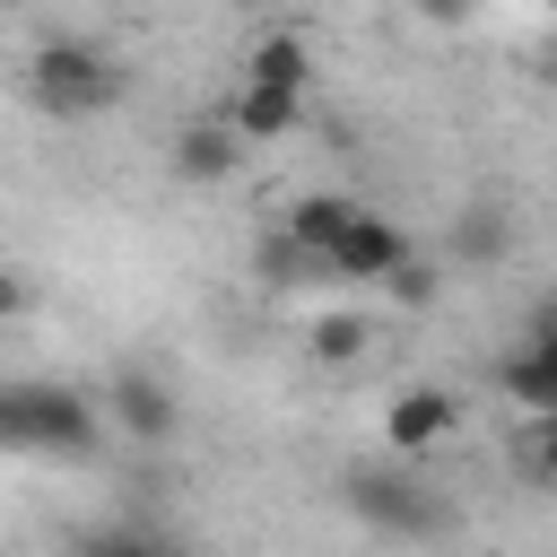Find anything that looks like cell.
Segmentation results:
<instances>
[{"instance_id":"obj_6","label":"cell","mask_w":557,"mask_h":557,"mask_svg":"<svg viewBox=\"0 0 557 557\" xmlns=\"http://www.w3.org/2000/svg\"><path fill=\"white\" fill-rule=\"evenodd\" d=\"M244 148H252V139H244L235 122H183V131H174V174H183V183H226V174L244 165Z\"/></svg>"},{"instance_id":"obj_3","label":"cell","mask_w":557,"mask_h":557,"mask_svg":"<svg viewBox=\"0 0 557 557\" xmlns=\"http://www.w3.org/2000/svg\"><path fill=\"white\" fill-rule=\"evenodd\" d=\"M400 261H409V235H400L392 218L357 209V218H348V235L322 252V278H348V287H383Z\"/></svg>"},{"instance_id":"obj_19","label":"cell","mask_w":557,"mask_h":557,"mask_svg":"<svg viewBox=\"0 0 557 557\" xmlns=\"http://www.w3.org/2000/svg\"><path fill=\"white\" fill-rule=\"evenodd\" d=\"M0 9H9V0H0Z\"/></svg>"},{"instance_id":"obj_9","label":"cell","mask_w":557,"mask_h":557,"mask_svg":"<svg viewBox=\"0 0 557 557\" xmlns=\"http://www.w3.org/2000/svg\"><path fill=\"white\" fill-rule=\"evenodd\" d=\"M244 78H270V87H313V44H305V35H287V26L252 35V52H244Z\"/></svg>"},{"instance_id":"obj_18","label":"cell","mask_w":557,"mask_h":557,"mask_svg":"<svg viewBox=\"0 0 557 557\" xmlns=\"http://www.w3.org/2000/svg\"><path fill=\"white\" fill-rule=\"evenodd\" d=\"M548 17H557V0H548Z\"/></svg>"},{"instance_id":"obj_13","label":"cell","mask_w":557,"mask_h":557,"mask_svg":"<svg viewBox=\"0 0 557 557\" xmlns=\"http://www.w3.org/2000/svg\"><path fill=\"white\" fill-rule=\"evenodd\" d=\"M35 305V278H17V270H0V322H17Z\"/></svg>"},{"instance_id":"obj_8","label":"cell","mask_w":557,"mask_h":557,"mask_svg":"<svg viewBox=\"0 0 557 557\" xmlns=\"http://www.w3.org/2000/svg\"><path fill=\"white\" fill-rule=\"evenodd\" d=\"M505 400H522L531 418H557V331L505 357Z\"/></svg>"},{"instance_id":"obj_17","label":"cell","mask_w":557,"mask_h":557,"mask_svg":"<svg viewBox=\"0 0 557 557\" xmlns=\"http://www.w3.org/2000/svg\"><path fill=\"white\" fill-rule=\"evenodd\" d=\"M548 78H557V52H548Z\"/></svg>"},{"instance_id":"obj_12","label":"cell","mask_w":557,"mask_h":557,"mask_svg":"<svg viewBox=\"0 0 557 557\" xmlns=\"http://www.w3.org/2000/svg\"><path fill=\"white\" fill-rule=\"evenodd\" d=\"M383 287H392V296H400V305H426V296H435V278H426V270H418V252H409V261H400V270H392V278H383Z\"/></svg>"},{"instance_id":"obj_10","label":"cell","mask_w":557,"mask_h":557,"mask_svg":"<svg viewBox=\"0 0 557 557\" xmlns=\"http://www.w3.org/2000/svg\"><path fill=\"white\" fill-rule=\"evenodd\" d=\"M348 218H357V200H348V191H305V200H287V235H296L313 261L348 235Z\"/></svg>"},{"instance_id":"obj_11","label":"cell","mask_w":557,"mask_h":557,"mask_svg":"<svg viewBox=\"0 0 557 557\" xmlns=\"http://www.w3.org/2000/svg\"><path fill=\"white\" fill-rule=\"evenodd\" d=\"M305 348H313V366H357V357L374 348V322H366V313H322V322L305 331Z\"/></svg>"},{"instance_id":"obj_4","label":"cell","mask_w":557,"mask_h":557,"mask_svg":"<svg viewBox=\"0 0 557 557\" xmlns=\"http://www.w3.org/2000/svg\"><path fill=\"white\" fill-rule=\"evenodd\" d=\"M453 426H461V400L444 383H409L383 409V444L392 453H435V444H453Z\"/></svg>"},{"instance_id":"obj_7","label":"cell","mask_w":557,"mask_h":557,"mask_svg":"<svg viewBox=\"0 0 557 557\" xmlns=\"http://www.w3.org/2000/svg\"><path fill=\"white\" fill-rule=\"evenodd\" d=\"M226 122H235L244 139H287V131L305 122V87H270V78H244V87H235V104H226Z\"/></svg>"},{"instance_id":"obj_16","label":"cell","mask_w":557,"mask_h":557,"mask_svg":"<svg viewBox=\"0 0 557 557\" xmlns=\"http://www.w3.org/2000/svg\"><path fill=\"white\" fill-rule=\"evenodd\" d=\"M235 9H270V0H235Z\"/></svg>"},{"instance_id":"obj_14","label":"cell","mask_w":557,"mask_h":557,"mask_svg":"<svg viewBox=\"0 0 557 557\" xmlns=\"http://www.w3.org/2000/svg\"><path fill=\"white\" fill-rule=\"evenodd\" d=\"M531 470L557 479V418H540V435H531Z\"/></svg>"},{"instance_id":"obj_5","label":"cell","mask_w":557,"mask_h":557,"mask_svg":"<svg viewBox=\"0 0 557 557\" xmlns=\"http://www.w3.org/2000/svg\"><path fill=\"white\" fill-rule=\"evenodd\" d=\"M104 418H113L122 435H139V444H157V435H174V392H165L157 374H139V366H122V374H113V392H104Z\"/></svg>"},{"instance_id":"obj_15","label":"cell","mask_w":557,"mask_h":557,"mask_svg":"<svg viewBox=\"0 0 557 557\" xmlns=\"http://www.w3.org/2000/svg\"><path fill=\"white\" fill-rule=\"evenodd\" d=\"M418 17H435V26H461V17H470V0H418Z\"/></svg>"},{"instance_id":"obj_1","label":"cell","mask_w":557,"mask_h":557,"mask_svg":"<svg viewBox=\"0 0 557 557\" xmlns=\"http://www.w3.org/2000/svg\"><path fill=\"white\" fill-rule=\"evenodd\" d=\"M26 96H35L52 122H96V113L122 96V70H113V52H96V44H78V35H52V44L26 52Z\"/></svg>"},{"instance_id":"obj_2","label":"cell","mask_w":557,"mask_h":557,"mask_svg":"<svg viewBox=\"0 0 557 557\" xmlns=\"http://www.w3.org/2000/svg\"><path fill=\"white\" fill-rule=\"evenodd\" d=\"M96 400L70 383H0V453H87Z\"/></svg>"}]
</instances>
